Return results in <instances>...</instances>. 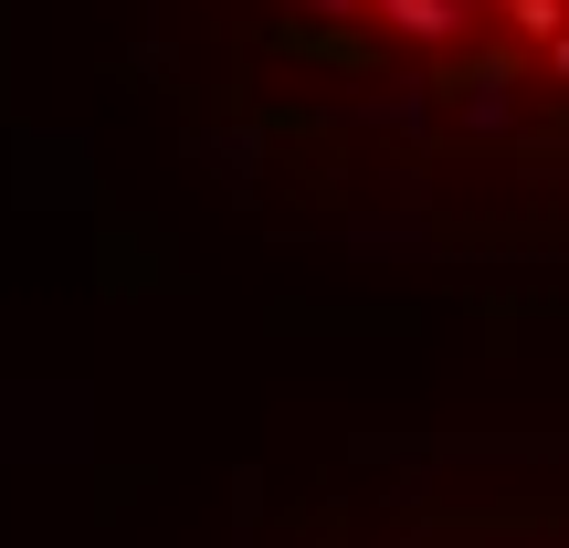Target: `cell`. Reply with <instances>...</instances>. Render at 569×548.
<instances>
[{"mask_svg": "<svg viewBox=\"0 0 569 548\" xmlns=\"http://www.w3.org/2000/svg\"><path fill=\"white\" fill-rule=\"evenodd\" d=\"M159 96L274 232L569 265V0H159Z\"/></svg>", "mask_w": 569, "mask_h": 548, "instance_id": "1", "label": "cell"}, {"mask_svg": "<svg viewBox=\"0 0 569 548\" xmlns=\"http://www.w3.org/2000/svg\"><path fill=\"white\" fill-rule=\"evenodd\" d=\"M243 548H569V444H453L338 465Z\"/></svg>", "mask_w": 569, "mask_h": 548, "instance_id": "2", "label": "cell"}]
</instances>
